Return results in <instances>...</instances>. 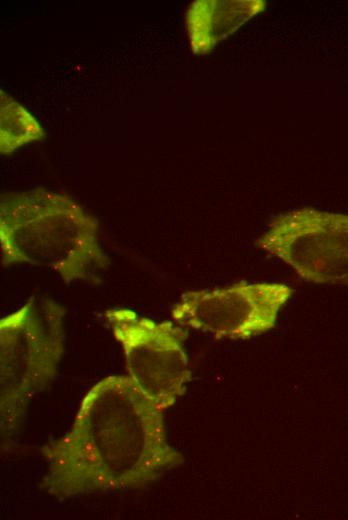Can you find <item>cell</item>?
<instances>
[{
	"mask_svg": "<svg viewBox=\"0 0 348 520\" xmlns=\"http://www.w3.org/2000/svg\"><path fill=\"white\" fill-rule=\"evenodd\" d=\"M41 452L48 469L39 488L60 501L143 488L184 462L168 442L164 410L128 375L91 387L70 429Z\"/></svg>",
	"mask_w": 348,
	"mask_h": 520,
	"instance_id": "obj_1",
	"label": "cell"
},
{
	"mask_svg": "<svg viewBox=\"0 0 348 520\" xmlns=\"http://www.w3.org/2000/svg\"><path fill=\"white\" fill-rule=\"evenodd\" d=\"M0 249L4 266H45L66 284L99 283L110 265L97 220L68 195L44 188L1 196Z\"/></svg>",
	"mask_w": 348,
	"mask_h": 520,
	"instance_id": "obj_2",
	"label": "cell"
},
{
	"mask_svg": "<svg viewBox=\"0 0 348 520\" xmlns=\"http://www.w3.org/2000/svg\"><path fill=\"white\" fill-rule=\"evenodd\" d=\"M64 307L31 296L0 319L2 443L19 427L32 399L54 379L64 351Z\"/></svg>",
	"mask_w": 348,
	"mask_h": 520,
	"instance_id": "obj_3",
	"label": "cell"
},
{
	"mask_svg": "<svg viewBox=\"0 0 348 520\" xmlns=\"http://www.w3.org/2000/svg\"><path fill=\"white\" fill-rule=\"evenodd\" d=\"M105 318L122 347L128 376L162 410L173 406L191 378L186 331L123 307L106 310Z\"/></svg>",
	"mask_w": 348,
	"mask_h": 520,
	"instance_id": "obj_4",
	"label": "cell"
},
{
	"mask_svg": "<svg viewBox=\"0 0 348 520\" xmlns=\"http://www.w3.org/2000/svg\"><path fill=\"white\" fill-rule=\"evenodd\" d=\"M256 246L311 283L348 286V215L299 208L277 216Z\"/></svg>",
	"mask_w": 348,
	"mask_h": 520,
	"instance_id": "obj_5",
	"label": "cell"
},
{
	"mask_svg": "<svg viewBox=\"0 0 348 520\" xmlns=\"http://www.w3.org/2000/svg\"><path fill=\"white\" fill-rule=\"evenodd\" d=\"M293 290L277 282H237L190 290L173 305L171 317L183 327L215 338L246 340L271 330Z\"/></svg>",
	"mask_w": 348,
	"mask_h": 520,
	"instance_id": "obj_6",
	"label": "cell"
},
{
	"mask_svg": "<svg viewBox=\"0 0 348 520\" xmlns=\"http://www.w3.org/2000/svg\"><path fill=\"white\" fill-rule=\"evenodd\" d=\"M261 0H196L186 12V30L194 54L203 55L265 8Z\"/></svg>",
	"mask_w": 348,
	"mask_h": 520,
	"instance_id": "obj_7",
	"label": "cell"
},
{
	"mask_svg": "<svg viewBox=\"0 0 348 520\" xmlns=\"http://www.w3.org/2000/svg\"><path fill=\"white\" fill-rule=\"evenodd\" d=\"M45 132L34 116L0 90V152L10 154L25 144L41 141Z\"/></svg>",
	"mask_w": 348,
	"mask_h": 520,
	"instance_id": "obj_8",
	"label": "cell"
}]
</instances>
